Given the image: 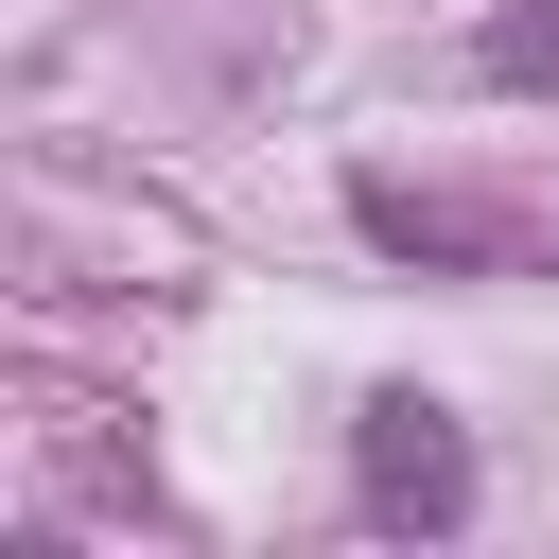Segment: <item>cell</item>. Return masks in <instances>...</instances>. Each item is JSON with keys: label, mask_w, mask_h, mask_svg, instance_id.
I'll return each instance as SVG.
<instances>
[{"label": "cell", "mask_w": 559, "mask_h": 559, "mask_svg": "<svg viewBox=\"0 0 559 559\" xmlns=\"http://www.w3.org/2000/svg\"><path fill=\"white\" fill-rule=\"evenodd\" d=\"M349 489H367V524H472V437H454V402H419V384H384L367 419H349Z\"/></svg>", "instance_id": "obj_1"}, {"label": "cell", "mask_w": 559, "mask_h": 559, "mask_svg": "<svg viewBox=\"0 0 559 559\" xmlns=\"http://www.w3.org/2000/svg\"><path fill=\"white\" fill-rule=\"evenodd\" d=\"M349 227H367V245H419V262H472V227H454V210H419L402 175H367V192H349Z\"/></svg>", "instance_id": "obj_2"}, {"label": "cell", "mask_w": 559, "mask_h": 559, "mask_svg": "<svg viewBox=\"0 0 559 559\" xmlns=\"http://www.w3.org/2000/svg\"><path fill=\"white\" fill-rule=\"evenodd\" d=\"M472 70H489V87H542V70H559V17H489Z\"/></svg>", "instance_id": "obj_3"}]
</instances>
